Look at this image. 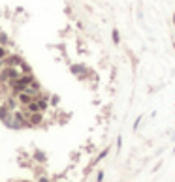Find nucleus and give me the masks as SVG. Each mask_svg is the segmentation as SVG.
I'll list each match as a JSON object with an SVG mask.
<instances>
[{"label": "nucleus", "instance_id": "f257e3e1", "mask_svg": "<svg viewBox=\"0 0 175 182\" xmlns=\"http://www.w3.org/2000/svg\"><path fill=\"white\" fill-rule=\"evenodd\" d=\"M32 81H34V77H32V75H30V73H27V75H21V77H19V79H15L13 83L9 85V87H12V88L15 90V94H19V92H23V90L27 88L28 85L32 83Z\"/></svg>", "mask_w": 175, "mask_h": 182}, {"label": "nucleus", "instance_id": "f03ea898", "mask_svg": "<svg viewBox=\"0 0 175 182\" xmlns=\"http://www.w3.org/2000/svg\"><path fill=\"white\" fill-rule=\"evenodd\" d=\"M21 75H19V72L15 68H6L2 73H0V81H4V83H8V85H12L15 79H19Z\"/></svg>", "mask_w": 175, "mask_h": 182}, {"label": "nucleus", "instance_id": "7ed1b4c3", "mask_svg": "<svg viewBox=\"0 0 175 182\" xmlns=\"http://www.w3.org/2000/svg\"><path fill=\"white\" fill-rule=\"evenodd\" d=\"M4 64H6L8 68H15V66L23 64V58L17 57V54H13V57H6V58H4Z\"/></svg>", "mask_w": 175, "mask_h": 182}, {"label": "nucleus", "instance_id": "20e7f679", "mask_svg": "<svg viewBox=\"0 0 175 182\" xmlns=\"http://www.w3.org/2000/svg\"><path fill=\"white\" fill-rule=\"evenodd\" d=\"M23 92H27V94H30V96H34V98H36V96H40V85L36 83V81H32V83H30Z\"/></svg>", "mask_w": 175, "mask_h": 182}, {"label": "nucleus", "instance_id": "39448f33", "mask_svg": "<svg viewBox=\"0 0 175 182\" xmlns=\"http://www.w3.org/2000/svg\"><path fill=\"white\" fill-rule=\"evenodd\" d=\"M19 102H21L23 105H28V103L34 102V96H30L27 92H19Z\"/></svg>", "mask_w": 175, "mask_h": 182}, {"label": "nucleus", "instance_id": "423d86ee", "mask_svg": "<svg viewBox=\"0 0 175 182\" xmlns=\"http://www.w3.org/2000/svg\"><path fill=\"white\" fill-rule=\"evenodd\" d=\"M42 122V113H32L30 115V124H40Z\"/></svg>", "mask_w": 175, "mask_h": 182}, {"label": "nucleus", "instance_id": "0eeeda50", "mask_svg": "<svg viewBox=\"0 0 175 182\" xmlns=\"http://www.w3.org/2000/svg\"><path fill=\"white\" fill-rule=\"evenodd\" d=\"M72 72H74V73H81V72H85V68H81V66H74Z\"/></svg>", "mask_w": 175, "mask_h": 182}, {"label": "nucleus", "instance_id": "6e6552de", "mask_svg": "<svg viewBox=\"0 0 175 182\" xmlns=\"http://www.w3.org/2000/svg\"><path fill=\"white\" fill-rule=\"evenodd\" d=\"M111 38H113V42H115V43H119V32H117V30H113Z\"/></svg>", "mask_w": 175, "mask_h": 182}, {"label": "nucleus", "instance_id": "1a4fd4ad", "mask_svg": "<svg viewBox=\"0 0 175 182\" xmlns=\"http://www.w3.org/2000/svg\"><path fill=\"white\" fill-rule=\"evenodd\" d=\"M4 58H6V49L0 47V60H4Z\"/></svg>", "mask_w": 175, "mask_h": 182}, {"label": "nucleus", "instance_id": "9d476101", "mask_svg": "<svg viewBox=\"0 0 175 182\" xmlns=\"http://www.w3.org/2000/svg\"><path fill=\"white\" fill-rule=\"evenodd\" d=\"M173 23H175V13H173Z\"/></svg>", "mask_w": 175, "mask_h": 182}]
</instances>
